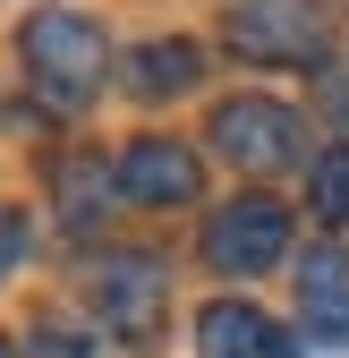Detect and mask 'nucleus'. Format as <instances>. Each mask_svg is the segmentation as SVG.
I'll return each instance as SVG.
<instances>
[{
    "instance_id": "39448f33",
    "label": "nucleus",
    "mask_w": 349,
    "mask_h": 358,
    "mask_svg": "<svg viewBox=\"0 0 349 358\" xmlns=\"http://www.w3.org/2000/svg\"><path fill=\"white\" fill-rule=\"evenodd\" d=\"M290 256V205L281 196H230V205H213L205 222V264L213 273H273V264Z\"/></svg>"
},
{
    "instance_id": "9d476101",
    "label": "nucleus",
    "mask_w": 349,
    "mask_h": 358,
    "mask_svg": "<svg viewBox=\"0 0 349 358\" xmlns=\"http://www.w3.org/2000/svg\"><path fill=\"white\" fill-rule=\"evenodd\" d=\"M205 77V52L188 34H170V43H137L128 52V85H137L145 103H162V94H188V85Z\"/></svg>"
},
{
    "instance_id": "f8f14e48",
    "label": "nucleus",
    "mask_w": 349,
    "mask_h": 358,
    "mask_svg": "<svg viewBox=\"0 0 349 358\" xmlns=\"http://www.w3.org/2000/svg\"><path fill=\"white\" fill-rule=\"evenodd\" d=\"M17 256H26V213H9V205H0V282L17 273Z\"/></svg>"
},
{
    "instance_id": "f257e3e1",
    "label": "nucleus",
    "mask_w": 349,
    "mask_h": 358,
    "mask_svg": "<svg viewBox=\"0 0 349 358\" xmlns=\"http://www.w3.org/2000/svg\"><path fill=\"white\" fill-rule=\"evenodd\" d=\"M17 60H26V85H34V103L43 111H60L77 120L85 103L103 94V26L94 17H77V9H34L17 26Z\"/></svg>"
},
{
    "instance_id": "6e6552de",
    "label": "nucleus",
    "mask_w": 349,
    "mask_h": 358,
    "mask_svg": "<svg viewBox=\"0 0 349 358\" xmlns=\"http://www.w3.org/2000/svg\"><path fill=\"white\" fill-rule=\"evenodd\" d=\"M196 350H205V358H290L281 324H273L255 299H213L205 316H196Z\"/></svg>"
},
{
    "instance_id": "423d86ee",
    "label": "nucleus",
    "mask_w": 349,
    "mask_h": 358,
    "mask_svg": "<svg viewBox=\"0 0 349 358\" xmlns=\"http://www.w3.org/2000/svg\"><path fill=\"white\" fill-rule=\"evenodd\" d=\"M205 196V162L188 137H128L119 154V205L137 213H170V205H196Z\"/></svg>"
},
{
    "instance_id": "20e7f679",
    "label": "nucleus",
    "mask_w": 349,
    "mask_h": 358,
    "mask_svg": "<svg viewBox=\"0 0 349 358\" xmlns=\"http://www.w3.org/2000/svg\"><path fill=\"white\" fill-rule=\"evenodd\" d=\"M94 316H103L128 350H145V341L162 333V316H170V264L145 256V248H111V256L94 264Z\"/></svg>"
},
{
    "instance_id": "7ed1b4c3",
    "label": "nucleus",
    "mask_w": 349,
    "mask_h": 358,
    "mask_svg": "<svg viewBox=\"0 0 349 358\" xmlns=\"http://www.w3.org/2000/svg\"><path fill=\"white\" fill-rule=\"evenodd\" d=\"M222 43L239 60H255V69H298V60H324L332 26H324L315 0H230Z\"/></svg>"
},
{
    "instance_id": "1a4fd4ad",
    "label": "nucleus",
    "mask_w": 349,
    "mask_h": 358,
    "mask_svg": "<svg viewBox=\"0 0 349 358\" xmlns=\"http://www.w3.org/2000/svg\"><path fill=\"white\" fill-rule=\"evenodd\" d=\"M111 196H119V162L103 171V154H60V171H52V205H60L68 231H94V222L111 213Z\"/></svg>"
},
{
    "instance_id": "9b49d317",
    "label": "nucleus",
    "mask_w": 349,
    "mask_h": 358,
    "mask_svg": "<svg viewBox=\"0 0 349 358\" xmlns=\"http://www.w3.org/2000/svg\"><path fill=\"white\" fill-rule=\"evenodd\" d=\"M307 205L332 222V231L349 222V145H324V154L307 162Z\"/></svg>"
},
{
    "instance_id": "f03ea898",
    "label": "nucleus",
    "mask_w": 349,
    "mask_h": 358,
    "mask_svg": "<svg viewBox=\"0 0 349 358\" xmlns=\"http://www.w3.org/2000/svg\"><path fill=\"white\" fill-rule=\"evenodd\" d=\"M213 154H222L230 171H255V179H273L290 162H307V120H298L290 103L273 94H230V103H213Z\"/></svg>"
},
{
    "instance_id": "ddd939ff",
    "label": "nucleus",
    "mask_w": 349,
    "mask_h": 358,
    "mask_svg": "<svg viewBox=\"0 0 349 358\" xmlns=\"http://www.w3.org/2000/svg\"><path fill=\"white\" fill-rule=\"evenodd\" d=\"M0 358H17V350H9V341H0Z\"/></svg>"
},
{
    "instance_id": "0eeeda50",
    "label": "nucleus",
    "mask_w": 349,
    "mask_h": 358,
    "mask_svg": "<svg viewBox=\"0 0 349 358\" xmlns=\"http://www.w3.org/2000/svg\"><path fill=\"white\" fill-rule=\"evenodd\" d=\"M298 324L315 341H349V256L332 239H315L298 256Z\"/></svg>"
}]
</instances>
